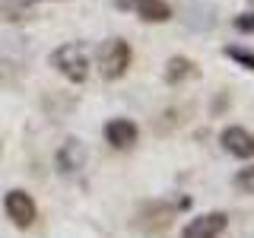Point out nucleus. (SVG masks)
I'll use <instances>...</instances> for the list:
<instances>
[{
    "instance_id": "1",
    "label": "nucleus",
    "mask_w": 254,
    "mask_h": 238,
    "mask_svg": "<svg viewBox=\"0 0 254 238\" xmlns=\"http://www.w3.org/2000/svg\"><path fill=\"white\" fill-rule=\"evenodd\" d=\"M188 206H190L188 197H181V200H165V197H156V200H146L137 210L133 226H137L140 232H146V235H159V232H165V229L178 219V213L188 210Z\"/></svg>"
},
{
    "instance_id": "2",
    "label": "nucleus",
    "mask_w": 254,
    "mask_h": 238,
    "mask_svg": "<svg viewBox=\"0 0 254 238\" xmlns=\"http://www.w3.org/2000/svg\"><path fill=\"white\" fill-rule=\"evenodd\" d=\"M51 67L58 70L67 83H76L79 86V83L89 79V54H86L83 45L67 42V45H61V48H54V51H51Z\"/></svg>"
},
{
    "instance_id": "3",
    "label": "nucleus",
    "mask_w": 254,
    "mask_h": 238,
    "mask_svg": "<svg viewBox=\"0 0 254 238\" xmlns=\"http://www.w3.org/2000/svg\"><path fill=\"white\" fill-rule=\"evenodd\" d=\"M133 63V48L124 38H108V42L99 45V73L105 79H121L127 76Z\"/></svg>"
},
{
    "instance_id": "4",
    "label": "nucleus",
    "mask_w": 254,
    "mask_h": 238,
    "mask_svg": "<svg viewBox=\"0 0 254 238\" xmlns=\"http://www.w3.org/2000/svg\"><path fill=\"white\" fill-rule=\"evenodd\" d=\"M3 210H6V219H10L16 229H32L35 219H38V206L32 200V194L22 190V187H13V190L3 194Z\"/></svg>"
},
{
    "instance_id": "5",
    "label": "nucleus",
    "mask_w": 254,
    "mask_h": 238,
    "mask_svg": "<svg viewBox=\"0 0 254 238\" xmlns=\"http://www.w3.org/2000/svg\"><path fill=\"white\" fill-rule=\"evenodd\" d=\"M86 159H89V153H86V143L79 137H67L61 143L58 156H54V162H58V172L61 175H79L86 169Z\"/></svg>"
},
{
    "instance_id": "6",
    "label": "nucleus",
    "mask_w": 254,
    "mask_h": 238,
    "mask_svg": "<svg viewBox=\"0 0 254 238\" xmlns=\"http://www.w3.org/2000/svg\"><path fill=\"white\" fill-rule=\"evenodd\" d=\"M219 143H222V149H226L229 156H235V159H254V133L248 127H242V124L222 127Z\"/></svg>"
},
{
    "instance_id": "7",
    "label": "nucleus",
    "mask_w": 254,
    "mask_h": 238,
    "mask_svg": "<svg viewBox=\"0 0 254 238\" xmlns=\"http://www.w3.org/2000/svg\"><path fill=\"white\" fill-rule=\"evenodd\" d=\"M229 226V216L222 210H213V213H203V216L190 219L185 229H181V238H219Z\"/></svg>"
},
{
    "instance_id": "8",
    "label": "nucleus",
    "mask_w": 254,
    "mask_h": 238,
    "mask_svg": "<svg viewBox=\"0 0 254 238\" xmlns=\"http://www.w3.org/2000/svg\"><path fill=\"white\" fill-rule=\"evenodd\" d=\"M105 140L111 149H133L140 140V127L130 118H111L105 124Z\"/></svg>"
},
{
    "instance_id": "9",
    "label": "nucleus",
    "mask_w": 254,
    "mask_h": 238,
    "mask_svg": "<svg viewBox=\"0 0 254 238\" xmlns=\"http://www.w3.org/2000/svg\"><path fill=\"white\" fill-rule=\"evenodd\" d=\"M200 70H197V63L185 58V54H175V58L165 60V83L169 86H181V83H188V79H194Z\"/></svg>"
},
{
    "instance_id": "10",
    "label": "nucleus",
    "mask_w": 254,
    "mask_h": 238,
    "mask_svg": "<svg viewBox=\"0 0 254 238\" xmlns=\"http://www.w3.org/2000/svg\"><path fill=\"white\" fill-rule=\"evenodd\" d=\"M133 10L143 22H169L172 19V3L169 0H133Z\"/></svg>"
},
{
    "instance_id": "11",
    "label": "nucleus",
    "mask_w": 254,
    "mask_h": 238,
    "mask_svg": "<svg viewBox=\"0 0 254 238\" xmlns=\"http://www.w3.org/2000/svg\"><path fill=\"white\" fill-rule=\"evenodd\" d=\"M188 111H190V105H185V108H169V111H162V121H156V130L159 133H169L172 127H181L188 121Z\"/></svg>"
},
{
    "instance_id": "12",
    "label": "nucleus",
    "mask_w": 254,
    "mask_h": 238,
    "mask_svg": "<svg viewBox=\"0 0 254 238\" xmlns=\"http://www.w3.org/2000/svg\"><path fill=\"white\" fill-rule=\"evenodd\" d=\"M222 54H226L229 60H235L238 67H245V70H254V48H242V45H226V48H222Z\"/></svg>"
},
{
    "instance_id": "13",
    "label": "nucleus",
    "mask_w": 254,
    "mask_h": 238,
    "mask_svg": "<svg viewBox=\"0 0 254 238\" xmlns=\"http://www.w3.org/2000/svg\"><path fill=\"white\" fill-rule=\"evenodd\" d=\"M235 187L242 190V194H251L254 197V165H248V169H242L235 175Z\"/></svg>"
},
{
    "instance_id": "14",
    "label": "nucleus",
    "mask_w": 254,
    "mask_h": 238,
    "mask_svg": "<svg viewBox=\"0 0 254 238\" xmlns=\"http://www.w3.org/2000/svg\"><path fill=\"white\" fill-rule=\"evenodd\" d=\"M232 26H235L238 32H245V35H254V13H242V16H235Z\"/></svg>"
}]
</instances>
